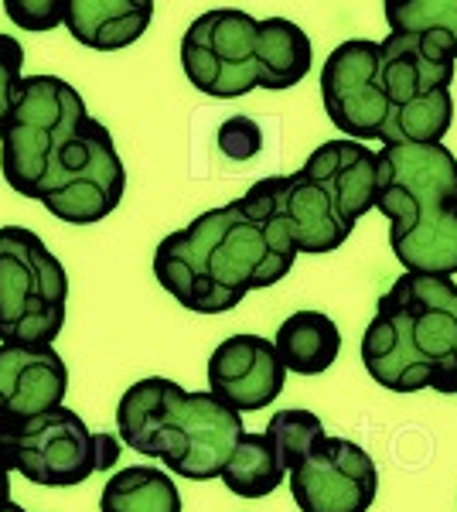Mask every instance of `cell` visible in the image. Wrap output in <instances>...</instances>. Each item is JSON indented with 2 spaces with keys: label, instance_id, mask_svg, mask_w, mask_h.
Returning <instances> with one entry per match:
<instances>
[{
  "label": "cell",
  "instance_id": "obj_12",
  "mask_svg": "<svg viewBox=\"0 0 457 512\" xmlns=\"http://www.w3.org/2000/svg\"><path fill=\"white\" fill-rule=\"evenodd\" d=\"M376 492V461L345 437L324 434L290 472V495L301 512H369Z\"/></svg>",
  "mask_w": 457,
  "mask_h": 512
},
{
  "label": "cell",
  "instance_id": "obj_10",
  "mask_svg": "<svg viewBox=\"0 0 457 512\" xmlns=\"http://www.w3.org/2000/svg\"><path fill=\"white\" fill-rule=\"evenodd\" d=\"M89 120L86 103L58 76H24L18 99L0 127V171L7 185L35 198L48 161Z\"/></svg>",
  "mask_w": 457,
  "mask_h": 512
},
{
  "label": "cell",
  "instance_id": "obj_17",
  "mask_svg": "<svg viewBox=\"0 0 457 512\" xmlns=\"http://www.w3.org/2000/svg\"><path fill=\"white\" fill-rule=\"evenodd\" d=\"M99 512H181V495L174 489V478L161 468H120L103 495Z\"/></svg>",
  "mask_w": 457,
  "mask_h": 512
},
{
  "label": "cell",
  "instance_id": "obj_20",
  "mask_svg": "<svg viewBox=\"0 0 457 512\" xmlns=\"http://www.w3.org/2000/svg\"><path fill=\"white\" fill-rule=\"evenodd\" d=\"M263 434L273 441V448H277L287 472H294L307 454H311L314 444L324 437V424L318 414H311V410H280V414L270 417V424Z\"/></svg>",
  "mask_w": 457,
  "mask_h": 512
},
{
  "label": "cell",
  "instance_id": "obj_8",
  "mask_svg": "<svg viewBox=\"0 0 457 512\" xmlns=\"http://www.w3.org/2000/svg\"><path fill=\"white\" fill-rule=\"evenodd\" d=\"M120 437L93 431L76 410L58 407L28 420H0V468L35 485H82L120 461Z\"/></svg>",
  "mask_w": 457,
  "mask_h": 512
},
{
  "label": "cell",
  "instance_id": "obj_18",
  "mask_svg": "<svg viewBox=\"0 0 457 512\" xmlns=\"http://www.w3.org/2000/svg\"><path fill=\"white\" fill-rule=\"evenodd\" d=\"M284 478H290V472L267 434H243L236 454L222 472L226 489L239 499H263V495L277 492Z\"/></svg>",
  "mask_w": 457,
  "mask_h": 512
},
{
  "label": "cell",
  "instance_id": "obj_4",
  "mask_svg": "<svg viewBox=\"0 0 457 512\" xmlns=\"http://www.w3.org/2000/svg\"><path fill=\"white\" fill-rule=\"evenodd\" d=\"M376 154L359 140H328L294 175L256 181L243 202L280 222L297 253H331L376 209Z\"/></svg>",
  "mask_w": 457,
  "mask_h": 512
},
{
  "label": "cell",
  "instance_id": "obj_21",
  "mask_svg": "<svg viewBox=\"0 0 457 512\" xmlns=\"http://www.w3.org/2000/svg\"><path fill=\"white\" fill-rule=\"evenodd\" d=\"M263 147V130L249 117H229L219 127V151L232 161H253Z\"/></svg>",
  "mask_w": 457,
  "mask_h": 512
},
{
  "label": "cell",
  "instance_id": "obj_9",
  "mask_svg": "<svg viewBox=\"0 0 457 512\" xmlns=\"http://www.w3.org/2000/svg\"><path fill=\"white\" fill-rule=\"evenodd\" d=\"M69 274L24 226L0 229V345H52L65 325Z\"/></svg>",
  "mask_w": 457,
  "mask_h": 512
},
{
  "label": "cell",
  "instance_id": "obj_24",
  "mask_svg": "<svg viewBox=\"0 0 457 512\" xmlns=\"http://www.w3.org/2000/svg\"><path fill=\"white\" fill-rule=\"evenodd\" d=\"M14 506V499H11V472L7 468H0V512H7Z\"/></svg>",
  "mask_w": 457,
  "mask_h": 512
},
{
  "label": "cell",
  "instance_id": "obj_11",
  "mask_svg": "<svg viewBox=\"0 0 457 512\" xmlns=\"http://www.w3.org/2000/svg\"><path fill=\"white\" fill-rule=\"evenodd\" d=\"M127 192V168L113 144V134L89 117L79 134L48 161L35 202L69 226H89L106 219Z\"/></svg>",
  "mask_w": 457,
  "mask_h": 512
},
{
  "label": "cell",
  "instance_id": "obj_5",
  "mask_svg": "<svg viewBox=\"0 0 457 512\" xmlns=\"http://www.w3.org/2000/svg\"><path fill=\"white\" fill-rule=\"evenodd\" d=\"M314 65L311 38L287 18H263L215 7L188 24L181 38V69L198 93L239 99L253 89L297 86Z\"/></svg>",
  "mask_w": 457,
  "mask_h": 512
},
{
  "label": "cell",
  "instance_id": "obj_19",
  "mask_svg": "<svg viewBox=\"0 0 457 512\" xmlns=\"http://www.w3.org/2000/svg\"><path fill=\"white\" fill-rule=\"evenodd\" d=\"M389 31L427 35L457 59V0H386Z\"/></svg>",
  "mask_w": 457,
  "mask_h": 512
},
{
  "label": "cell",
  "instance_id": "obj_13",
  "mask_svg": "<svg viewBox=\"0 0 457 512\" xmlns=\"http://www.w3.org/2000/svg\"><path fill=\"white\" fill-rule=\"evenodd\" d=\"M287 366L260 335H232L209 359V393L236 414L263 410L284 393Z\"/></svg>",
  "mask_w": 457,
  "mask_h": 512
},
{
  "label": "cell",
  "instance_id": "obj_16",
  "mask_svg": "<svg viewBox=\"0 0 457 512\" xmlns=\"http://www.w3.org/2000/svg\"><path fill=\"white\" fill-rule=\"evenodd\" d=\"M277 355L287 366V373L297 376H321L324 369L335 366L342 352V332L321 311H297L277 328Z\"/></svg>",
  "mask_w": 457,
  "mask_h": 512
},
{
  "label": "cell",
  "instance_id": "obj_6",
  "mask_svg": "<svg viewBox=\"0 0 457 512\" xmlns=\"http://www.w3.org/2000/svg\"><path fill=\"white\" fill-rule=\"evenodd\" d=\"M376 209L406 274H457V158L444 144L382 147Z\"/></svg>",
  "mask_w": 457,
  "mask_h": 512
},
{
  "label": "cell",
  "instance_id": "obj_1",
  "mask_svg": "<svg viewBox=\"0 0 457 512\" xmlns=\"http://www.w3.org/2000/svg\"><path fill=\"white\" fill-rule=\"evenodd\" d=\"M454 62L427 35L342 41L321 69L324 113L359 144H440L454 123Z\"/></svg>",
  "mask_w": 457,
  "mask_h": 512
},
{
  "label": "cell",
  "instance_id": "obj_25",
  "mask_svg": "<svg viewBox=\"0 0 457 512\" xmlns=\"http://www.w3.org/2000/svg\"><path fill=\"white\" fill-rule=\"evenodd\" d=\"M7 512H24L21 506H11V509H7Z\"/></svg>",
  "mask_w": 457,
  "mask_h": 512
},
{
  "label": "cell",
  "instance_id": "obj_2",
  "mask_svg": "<svg viewBox=\"0 0 457 512\" xmlns=\"http://www.w3.org/2000/svg\"><path fill=\"white\" fill-rule=\"evenodd\" d=\"M294 260L297 246L287 229L236 198L161 239L154 250V277L181 308L222 315L249 291L284 280Z\"/></svg>",
  "mask_w": 457,
  "mask_h": 512
},
{
  "label": "cell",
  "instance_id": "obj_23",
  "mask_svg": "<svg viewBox=\"0 0 457 512\" xmlns=\"http://www.w3.org/2000/svg\"><path fill=\"white\" fill-rule=\"evenodd\" d=\"M4 11L28 31H48L65 24V0H4Z\"/></svg>",
  "mask_w": 457,
  "mask_h": 512
},
{
  "label": "cell",
  "instance_id": "obj_7",
  "mask_svg": "<svg viewBox=\"0 0 457 512\" xmlns=\"http://www.w3.org/2000/svg\"><path fill=\"white\" fill-rule=\"evenodd\" d=\"M120 441L130 451L164 461L178 478H222L243 441V414L212 393H188L174 379L147 376L120 396Z\"/></svg>",
  "mask_w": 457,
  "mask_h": 512
},
{
  "label": "cell",
  "instance_id": "obj_14",
  "mask_svg": "<svg viewBox=\"0 0 457 512\" xmlns=\"http://www.w3.org/2000/svg\"><path fill=\"white\" fill-rule=\"evenodd\" d=\"M69 369L55 345H0V420H28L65 407Z\"/></svg>",
  "mask_w": 457,
  "mask_h": 512
},
{
  "label": "cell",
  "instance_id": "obj_22",
  "mask_svg": "<svg viewBox=\"0 0 457 512\" xmlns=\"http://www.w3.org/2000/svg\"><path fill=\"white\" fill-rule=\"evenodd\" d=\"M21 69H24V48L11 35H0V127H4L7 113H11L14 99L21 89Z\"/></svg>",
  "mask_w": 457,
  "mask_h": 512
},
{
  "label": "cell",
  "instance_id": "obj_15",
  "mask_svg": "<svg viewBox=\"0 0 457 512\" xmlns=\"http://www.w3.org/2000/svg\"><path fill=\"white\" fill-rule=\"evenodd\" d=\"M154 18L151 0H65L69 35L96 52H120L144 35Z\"/></svg>",
  "mask_w": 457,
  "mask_h": 512
},
{
  "label": "cell",
  "instance_id": "obj_3",
  "mask_svg": "<svg viewBox=\"0 0 457 512\" xmlns=\"http://www.w3.org/2000/svg\"><path fill=\"white\" fill-rule=\"evenodd\" d=\"M362 366L393 393L457 396L454 277L403 274L379 297L362 335Z\"/></svg>",
  "mask_w": 457,
  "mask_h": 512
}]
</instances>
